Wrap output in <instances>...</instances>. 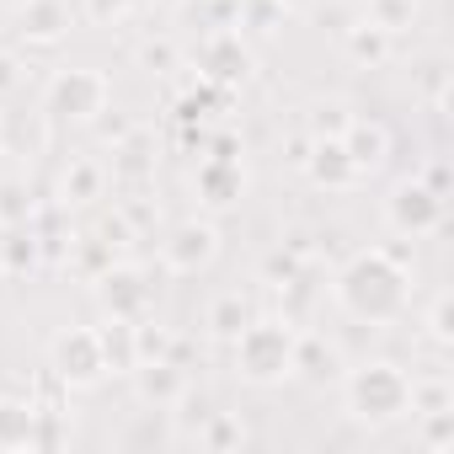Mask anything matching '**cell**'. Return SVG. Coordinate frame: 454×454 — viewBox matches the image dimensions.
Listing matches in <instances>:
<instances>
[{
    "mask_svg": "<svg viewBox=\"0 0 454 454\" xmlns=\"http://www.w3.org/2000/svg\"><path fill=\"white\" fill-rule=\"evenodd\" d=\"M332 294H337V305H342L353 321L390 326V321H401L406 305H411V273H406V262H401L395 252L369 247V252H358V257L342 262Z\"/></svg>",
    "mask_w": 454,
    "mask_h": 454,
    "instance_id": "1",
    "label": "cell"
},
{
    "mask_svg": "<svg viewBox=\"0 0 454 454\" xmlns=\"http://www.w3.org/2000/svg\"><path fill=\"white\" fill-rule=\"evenodd\" d=\"M342 406L364 427H390V422L411 417V374L390 358L358 364L342 374Z\"/></svg>",
    "mask_w": 454,
    "mask_h": 454,
    "instance_id": "2",
    "label": "cell"
},
{
    "mask_svg": "<svg viewBox=\"0 0 454 454\" xmlns=\"http://www.w3.org/2000/svg\"><path fill=\"white\" fill-rule=\"evenodd\" d=\"M236 374L247 385H284L294 380V348H300V332L289 316H252L236 337Z\"/></svg>",
    "mask_w": 454,
    "mask_h": 454,
    "instance_id": "3",
    "label": "cell"
},
{
    "mask_svg": "<svg viewBox=\"0 0 454 454\" xmlns=\"http://www.w3.org/2000/svg\"><path fill=\"white\" fill-rule=\"evenodd\" d=\"M107 97H113V86H107L102 70L70 65V70H59V75L49 81V91H43V113L65 118V123H97V118L107 113Z\"/></svg>",
    "mask_w": 454,
    "mask_h": 454,
    "instance_id": "4",
    "label": "cell"
},
{
    "mask_svg": "<svg viewBox=\"0 0 454 454\" xmlns=\"http://www.w3.org/2000/svg\"><path fill=\"white\" fill-rule=\"evenodd\" d=\"M49 369L59 385L70 390H91L107 380V358H102V337L97 326H65L54 342H49Z\"/></svg>",
    "mask_w": 454,
    "mask_h": 454,
    "instance_id": "5",
    "label": "cell"
},
{
    "mask_svg": "<svg viewBox=\"0 0 454 454\" xmlns=\"http://www.w3.org/2000/svg\"><path fill=\"white\" fill-rule=\"evenodd\" d=\"M252 70H257V54H252V43H247L236 27H214V33L198 43V81H208V86H219V91L247 86Z\"/></svg>",
    "mask_w": 454,
    "mask_h": 454,
    "instance_id": "6",
    "label": "cell"
},
{
    "mask_svg": "<svg viewBox=\"0 0 454 454\" xmlns=\"http://www.w3.org/2000/svg\"><path fill=\"white\" fill-rule=\"evenodd\" d=\"M385 224L395 236H433L438 224H443V192L438 187H427L422 176H406V182H395L390 187V198H385Z\"/></svg>",
    "mask_w": 454,
    "mask_h": 454,
    "instance_id": "7",
    "label": "cell"
},
{
    "mask_svg": "<svg viewBox=\"0 0 454 454\" xmlns=\"http://www.w3.org/2000/svg\"><path fill=\"white\" fill-rule=\"evenodd\" d=\"M97 305L107 321H145L150 316V284L134 262H107L97 273Z\"/></svg>",
    "mask_w": 454,
    "mask_h": 454,
    "instance_id": "8",
    "label": "cell"
},
{
    "mask_svg": "<svg viewBox=\"0 0 454 454\" xmlns=\"http://www.w3.org/2000/svg\"><path fill=\"white\" fill-rule=\"evenodd\" d=\"M219 257V231H214V219H182V224H171L166 231V241H160V262L171 268V273H203L208 262Z\"/></svg>",
    "mask_w": 454,
    "mask_h": 454,
    "instance_id": "9",
    "label": "cell"
},
{
    "mask_svg": "<svg viewBox=\"0 0 454 454\" xmlns=\"http://www.w3.org/2000/svg\"><path fill=\"white\" fill-rule=\"evenodd\" d=\"M300 166H305V176H310L316 187H326V192H348V187H358V182H364L342 139H310V150H305V160H300Z\"/></svg>",
    "mask_w": 454,
    "mask_h": 454,
    "instance_id": "10",
    "label": "cell"
},
{
    "mask_svg": "<svg viewBox=\"0 0 454 454\" xmlns=\"http://www.w3.org/2000/svg\"><path fill=\"white\" fill-rule=\"evenodd\" d=\"M192 192H198V203H208V208H231L241 192H247V171H241V160H203L198 166V176H192Z\"/></svg>",
    "mask_w": 454,
    "mask_h": 454,
    "instance_id": "11",
    "label": "cell"
},
{
    "mask_svg": "<svg viewBox=\"0 0 454 454\" xmlns=\"http://www.w3.org/2000/svg\"><path fill=\"white\" fill-rule=\"evenodd\" d=\"M17 33L27 43H59L70 33V6L65 0H22L17 6Z\"/></svg>",
    "mask_w": 454,
    "mask_h": 454,
    "instance_id": "12",
    "label": "cell"
},
{
    "mask_svg": "<svg viewBox=\"0 0 454 454\" xmlns=\"http://www.w3.org/2000/svg\"><path fill=\"white\" fill-rule=\"evenodd\" d=\"M342 145H348V155H353L358 176H374V171L385 166V155H390V129H385V123H374V118H353V123H348V134H342Z\"/></svg>",
    "mask_w": 454,
    "mask_h": 454,
    "instance_id": "13",
    "label": "cell"
},
{
    "mask_svg": "<svg viewBox=\"0 0 454 454\" xmlns=\"http://www.w3.org/2000/svg\"><path fill=\"white\" fill-rule=\"evenodd\" d=\"M134 385H139V401L150 406H176V395L187 390V369L176 358H155V364H139L134 369Z\"/></svg>",
    "mask_w": 454,
    "mask_h": 454,
    "instance_id": "14",
    "label": "cell"
},
{
    "mask_svg": "<svg viewBox=\"0 0 454 454\" xmlns=\"http://www.w3.org/2000/svg\"><path fill=\"white\" fill-rule=\"evenodd\" d=\"M43 139H49V129H43L38 113H27V118L6 113V118H0V150H6V155H38Z\"/></svg>",
    "mask_w": 454,
    "mask_h": 454,
    "instance_id": "15",
    "label": "cell"
},
{
    "mask_svg": "<svg viewBox=\"0 0 454 454\" xmlns=\"http://www.w3.org/2000/svg\"><path fill=\"white\" fill-rule=\"evenodd\" d=\"M97 337H102V358H107V374H134V369H139L134 321H107V326H97Z\"/></svg>",
    "mask_w": 454,
    "mask_h": 454,
    "instance_id": "16",
    "label": "cell"
},
{
    "mask_svg": "<svg viewBox=\"0 0 454 454\" xmlns=\"http://www.w3.org/2000/svg\"><path fill=\"white\" fill-rule=\"evenodd\" d=\"M38 406L33 401H0V449H33Z\"/></svg>",
    "mask_w": 454,
    "mask_h": 454,
    "instance_id": "17",
    "label": "cell"
},
{
    "mask_svg": "<svg viewBox=\"0 0 454 454\" xmlns=\"http://www.w3.org/2000/svg\"><path fill=\"white\" fill-rule=\"evenodd\" d=\"M294 374L337 380V348H332V342H321V337H300V348H294Z\"/></svg>",
    "mask_w": 454,
    "mask_h": 454,
    "instance_id": "18",
    "label": "cell"
},
{
    "mask_svg": "<svg viewBox=\"0 0 454 454\" xmlns=\"http://www.w3.org/2000/svg\"><path fill=\"white\" fill-rule=\"evenodd\" d=\"M155 171V160L145 155V139L139 134H123L118 145H113V176H123V182H145Z\"/></svg>",
    "mask_w": 454,
    "mask_h": 454,
    "instance_id": "19",
    "label": "cell"
},
{
    "mask_svg": "<svg viewBox=\"0 0 454 454\" xmlns=\"http://www.w3.org/2000/svg\"><path fill=\"white\" fill-rule=\"evenodd\" d=\"M348 123H353L348 102H316L310 118H305V139H342Z\"/></svg>",
    "mask_w": 454,
    "mask_h": 454,
    "instance_id": "20",
    "label": "cell"
},
{
    "mask_svg": "<svg viewBox=\"0 0 454 454\" xmlns=\"http://www.w3.org/2000/svg\"><path fill=\"white\" fill-rule=\"evenodd\" d=\"M247 321H252V305H247L241 294H219V300L208 305V332H214V337H236Z\"/></svg>",
    "mask_w": 454,
    "mask_h": 454,
    "instance_id": "21",
    "label": "cell"
},
{
    "mask_svg": "<svg viewBox=\"0 0 454 454\" xmlns=\"http://www.w3.org/2000/svg\"><path fill=\"white\" fill-rule=\"evenodd\" d=\"M102 182H107V171H102L97 160H75V166L65 171V203H91V198H102Z\"/></svg>",
    "mask_w": 454,
    "mask_h": 454,
    "instance_id": "22",
    "label": "cell"
},
{
    "mask_svg": "<svg viewBox=\"0 0 454 454\" xmlns=\"http://www.w3.org/2000/svg\"><path fill=\"white\" fill-rule=\"evenodd\" d=\"M38 268V236L27 231H6V252H0V273H33Z\"/></svg>",
    "mask_w": 454,
    "mask_h": 454,
    "instance_id": "23",
    "label": "cell"
},
{
    "mask_svg": "<svg viewBox=\"0 0 454 454\" xmlns=\"http://www.w3.org/2000/svg\"><path fill=\"white\" fill-rule=\"evenodd\" d=\"M348 54H353V59L380 65V59L390 54V33H385V27H374V22H358V27H348Z\"/></svg>",
    "mask_w": 454,
    "mask_h": 454,
    "instance_id": "24",
    "label": "cell"
},
{
    "mask_svg": "<svg viewBox=\"0 0 454 454\" xmlns=\"http://www.w3.org/2000/svg\"><path fill=\"white\" fill-rule=\"evenodd\" d=\"M198 443L203 449H231V443H247V427L236 417H224V411H208L203 427H198Z\"/></svg>",
    "mask_w": 454,
    "mask_h": 454,
    "instance_id": "25",
    "label": "cell"
},
{
    "mask_svg": "<svg viewBox=\"0 0 454 454\" xmlns=\"http://www.w3.org/2000/svg\"><path fill=\"white\" fill-rule=\"evenodd\" d=\"M454 406V390L449 380H411V417H427V411H449Z\"/></svg>",
    "mask_w": 454,
    "mask_h": 454,
    "instance_id": "26",
    "label": "cell"
},
{
    "mask_svg": "<svg viewBox=\"0 0 454 454\" xmlns=\"http://www.w3.org/2000/svg\"><path fill=\"white\" fill-rule=\"evenodd\" d=\"M364 22H374L385 33H401V27H411V0H369Z\"/></svg>",
    "mask_w": 454,
    "mask_h": 454,
    "instance_id": "27",
    "label": "cell"
},
{
    "mask_svg": "<svg viewBox=\"0 0 454 454\" xmlns=\"http://www.w3.org/2000/svg\"><path fill=\"white\" fill-rule=\"evenodd\" d=\"M422 443H427V449H454V406L422 417Z\"/></svg>",
    "mask_w": 454,
    "mask_h": 454,
    "instance_id": "28",
    "label": "cell"
},
{
    "mask_svg": "<svg viewBox=\"0 0 454 454\" xmlns=\"http://www.w3.org/2000/svg\"><path fill=\"white\" fill-rule=\"evenodd\" d=\"M134 6H139V0H86V17L102 22V27H113V22H123Z\"/></svg>",
    "mask_w": 454,
    "mask_h": 454,
    "instance_id": "29",
    "label": "cell"
},
{
    "mask_svg": "<svg viewBox=\"0 0 454 454\" xmlns=\"http://www.w3.org/2000/svg\"><path fill=\"white\" fill-rule=\"evenodd\" d=\"M22 81H27V75H22V59L0 49V102H12V97L22 91Z\"/></svg>",
    "mask_w": 454,
    "mask_h": 454,
    "instance_id": "30",
    "label": "cell"
},
{
    "mask_svg": "<svg viewBox=\"0 0 454 454\" xmlns=\"http://www.w3.org/2000/svg\"><path fill=\"white\" fill-rule=\"evenodd\" d=\"M139 59H145L150 70H171V65H176V49H171V38H145V43H139Z\"/></svg>",
    "mask_w": 454,
    "mask_h": 454,
    "instance_id": "31",
    "label": "cell"
},
{
    "mask_svg": "<svg viewBox=\"0 0 454 454\" xmlns=\"http://www.w3.org/2000/svg\"><path fill=\"white\" fill-rule=\"evenodd\" d=\"M449 321H454L449 294H438V300H433V316H427V337H433V342H454V326H449Z\"/></svg>",
    "mask_w": 454,
    "mask_h": 454,
    "instance_id": "32",
    "label": "cell"
},
{
    "mask_svg": "<svg viewBox=\"0 0 454 454\" xmlns=\"http://www.w3.org/2000/svg\"><path fill=\"white\" fill-rule=\"evenodd\" d=\"M236 150H241V145H236V139H231V134H219V139H214V145H208V155H214V160H241V155H236Z\"/></svg>",
    "mask_w": 454,
    "mask_h": 454,
    "instance_id": "33",
    "label": "cell"
},
{
    "mask_svg": "<svg viewBox=\"0 0 454 454\" xmlns=\"http://www.w3.org/2000/svg\"><path fill=\"white\" fill-rule=\"evenodd\" d=\"M278 6H284V12H300V6H310V0H278Z\"/></svg>",
    "mask_w": 454,
    "mask_h": 454,
    "instance_id": "34",
    "label": "cell"
},
{
    "mask_svg": "<svg viewBox=\"0 0 454 454\" xmlns=\"http://www.w3.org/2000/svg\"><path fill=\"white\" fill-rule=\"evenodd\" d=\"M6 231H12V224H6V219H0V252H6Z\"/></svg>",
    "mask_w": 454,
    "mask_h": 454,
    "instance_id": "35",
    "label": "cell"
}]
</instances>
